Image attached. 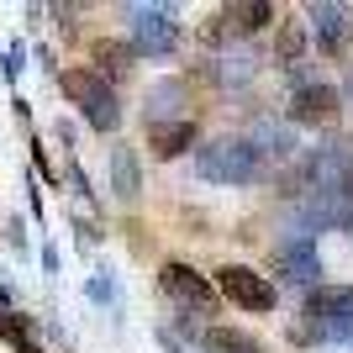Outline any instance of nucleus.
Segmentation results:
<instances>
[{"label": "nucleus", "instance_id": "obj_3", "mask_svg": "<svg viewBox=\"0 0 353 353\" xmlns=\"http://www.w3.org/2000/svg\"><path fill=\"white\" fill-rule=\"evenodd\" d=\"M59 90L69 95L74 105H79V117L95 127V132H117L121 127V101H117V85L111 79H101V74L90 69V63H79V69H63L59 74Z\"/></svg>", "mask_w": 353, "mask_h": 353}, {"label": "nucleus", "instance_id": "obj_18", "mask_svg": "<svg viewBox=\"0 0 353 353\" xmlns=\"http://www.w3.org/2000/svg\"><path fill=\"white\" fill-rule=\"evenodd\" d=\"M0 338L11 343L16 353H43V343L32 332V316H21V311H0Z\"/></svg>", "mask_w": 353, "mask_h": 353}, {"label": "nucleus", "instance_id": "obj_1", "mask_svg": "<svg viewBox=\"0 0 353 353\" xmlns=\"http://www.w3.org/2000/svg\"><path fill=\"white\" fill-rule=\"evenodd\" d=\"M295 348H322V343H353V285H316L306 306L285 327Z\"/></svg>", "mask_w": 353, "mask_h": 353}, {"label": "nucleus", "instance_id": "obj_8", "mask_svg": "<svg viewBox=\"0 0 353 353\" xmlns=\"http://www.w3.org/2000/svg\"><path fill=\"white\" fill-rule=\"evenodd\" d=\"M301 16H306V32H311V43H316L322 59H343L353 48V6H343V0H311Z\"/></svg>", "mask_w": 353, "mask_h": 353}, {"label": "nucleus", "instance_id": "obj_5", "mask_svg": "<svg viewBox=\"0 0 353 353\" xmlns=\"http://www.w3.org/2000/svg\"><path fill=\"white\" fill-rule=\"evenodd\" d=\"M211 285H216V295L227 306L248 311V316H269V311L280 306V285L269 280V274H259V269H248V264H221L211 274Z\"/></svg>", "mask_w": 353, "mask_h": 353}, {"label": "nucleus", "instance_id": "obj_14", "mask_svg": "<svg viewBox=\"0 0 353 353\" xmlns=\"http://www.w3.org/2000/svg\"><path fill=\"white\" fill-rule=\"evenodd\" d=\"M111 195H117L121 206L143 201V163H137L132 143H111Z\"/></svg>", "mask_w": 353, "mask_h": 353}, {"label": "nucleus", "instance_id": "obj_17", "mask_svg": "<svg viewBox=\"0 0 353 353\" xmlns=\"http://www.w3.org/2000/svg\"><path fill=\"white\" fill-rule=\"evenodd\" d=\"M201 353H264V343L243 332V327H206L201 332Z\"/></svg>", "mask_w": 353, "mask_h": 353}, {"label": "nucleus", "instance_id": "obj_13", "mask_svg": "<svg viewBox=\"0 0 353 353\" xmlns=\"http://www.w3.org/2000/svg\"><path fill=\"white\" fill-rule=\"evenodd\" d=\"M148 148H153V159H159V163L185 159L190 148H201V121H195V117H185V121H159V127H148Z\"/></svg>", "mask_w": 353, "mask_h": 353}, {"label": "nucleus", "instance_id": "obj_12", "mask_svg": "<svg viewBox=\"0 0 353 353\" xmlns=\"http://www.w3.org/2000/svg\"><path fill=\"white\" fill-rule=\"evenodd\" d=\"M206 74L216 79V90H248L264 74V59H259L253 43H237V48H221L216 59L206 63Z\"/></svg>", "mask_w": 353, "mask_h": 353}, {"label": "nucleus", "instance_id": "obj_15", "mask_svg": "<svg viewBox=\"0 0 353 353\" xmlns=\"http://www.w3.org/2000/svg\"><path fill=\"white\" fill-rule=\"evenodd\" d=\"M132 63H137V48L121 43V37H95L90 43V69L101 74V79H121Z\"/></svg>", "mask_w": 353, "mask_h": 353}, {"label": "nucleus", "instance_id": "obj_20", "mask_svg": "<svg viewBox=\"0 0 353 353\" xmlns=\"http://www.w3.org/2000/svg\"><path fill=\"white\" fill-rule=\"evenodd\" d=\"M21 69H27V48L11 43V48H6V59H0V74H6V79H16Z\"/></svg>", "mask_w": 353, "mask_h": 353}, {"label": "nucleus", "instance_id": "obj_22", "mask_svg": "<svg viewBox=\"0 0 353 353\" xmlns=\"http://www.w3.org/2000/svg\"><path fill=\"white\" fill-rule=\"evenodd\" d=\"M343 105L353 111V74H348V85H343Z\"/></svg>", "mask_w": 353, "mask_h": 353}, {"label": "nucleus", "instance_id": "obj_9", "mask_svg": "<svg viewBox=\"0 0 353 353\" xmlns=\"http://www.w3.org/2000/svg\"><path fill=\"white\" fill-rule=\"evenodd\" d=\"M343 117V90L316 79L306 90H290V105H285V121L290 127H316V132H332Z\"/></svg>", "mask_w": 353, "mask_h": 353}, {"label": "nucleus", "instance_id": "obj_11", "mask_svg": "<svg viewBox=\"0 0 353 353\" xmlns=\"http://www.w3.org/2000/svg\"><path fill=\"white\" fill-rule=\"evenodd\" d=\"M185 105H195L190 95V79L185 74H163L143 90V121L159 127V121H185Z\"/></svg>", "mask_w": 353, "mask_h": 353}, {"label": "nucleus", "instance_id": "obj_23", "mask_svg": "<svg viewBox=\"0 0 353 353\" xmlns=\"http://www.w3.org/2000/svg\"><path fill=\"white\" fill-rule=\"evenodd\" d=\"M0 311H11V290L6 285H0Z\"/></svg>", "mask_w": 353, "mask_h": 353}, {"label": "nucleus", "instance_id": "obj_10", "mask_svg": "<svg viewBox=\"0 0 353 353\" xmlns=\"http://www.w3.org/2000/svg\"><path fill=\"white\" fill-rule=\"evenodd\" d=\"M243 137L264 153V163L269 159H280V163L301 159V137H295V127H290V121H280L274 111H253V121L243 127Z\"/></svg>", "mask_w": 353, "mask_h": 353}, {"label": "nucleus", "instance_id": "obj_2", "mask_svg": "<svg viewBox=\"0 0 353 353\" xmlns=\"http://www.w3.org/2000/svg\"><path fill=\"white\" fill-rule=\"evenodd\" d=\"M195 179H206V185H237L243 190V185H264L269 163L243 132H227V137H211V143L195 148Z\"/></svg>", "mask_w": 353, "mask_h": 353}, {"label": "nucleus", "instance_id": "obj_21", "mask_svg": "<svg viewBox=\"0 0 353 353\" xmlns=\"http://www.w3.org/2000/svg\"><path fill=\"white\" fill-rule=\"evenodd\" d=\"M74 232H79V243H85V248H90V243H101V227H95V221H85V216H79V221H74Z\"/></svg>", "mask_w": 353, "mask_h": 353}, {"label": "nucleus", "instance_id": "obj_4", "mask_svg": "<svg viewBox=\"0 0 353 353\" xmlns=\"http://www.w3.org/2000/svg\"><path fill=\"white\" fill-rule=\"evenodd\" d=\"M159 290L169 295L190 322H195V316H216V311H221L216 285H211L195 264H185V259H163V264H159Z\"/></svg>", "mask_w": 353, "mask_h": 353}, {"label": "nucleus", "instance_id": "obj_19", "mask_svg": "<svg viewBox=\"0 0 353 353\" xmlns=\"http://www.w3.org/2000/svg\"><path fill=\"white\" fill-rule=\"evenodd\" d=\"M85 295L95 301V306H117V301H121V280H117V274H105V269H95L90 285H85Z\"/></svg>", "mask_w": 353, "mask_h": 353}, {"label": "nucleus", "instance_id": "obj_16", "mask_svg": "<svg viewBox=\"0 0 353 353\" xmlns=\"http://www.w3.org/2000/svg\"><path fill=\"white\" fill-rule=\"evenodd\" d=\"M306 48H311L306 16H280V32H274V63H280V69L306 63Z\"/></svg>", "mask_w": 353, "mask_h": 353}, {"label": "nucleus", "instance_id": "obj_6", "mask_svg": "<svg viewBox=\"0 0 353 353\" xmlns=\"http://www.w3.org/2000/svg\"><path fill=\"white\" fill-rule=\"evenodd\" d=\"M127 27H132L137 59H169L185 37L179 27V6H127Z\"/></svg>", "mask_w": 353, "mask_h": 353}, {"label": "nucleus", "instance_id": "obj_7", "mask_svg": "<svg viewBox=\"0 0 353 353\" xmlns=\"http://www.w3.org/2000/svg\"><path fill=\"white\" fill-rule=\"evenodd\" d=\"M269 269L280 274V285H295V290H316L322 285V248L311 237H274L269 248Z\"/></svg>", "mask_w": 353, "mask_h": 353}]
</instances>
